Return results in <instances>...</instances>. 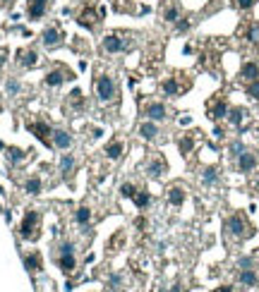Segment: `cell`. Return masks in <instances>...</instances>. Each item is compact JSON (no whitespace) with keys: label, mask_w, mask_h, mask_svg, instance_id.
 <instances>
[{"label":"cell","mask_w":259,"mask_h":292,"mask_svg":"<svg viewBox=\"0 0 259 292\" xmlns=\"http://www.w3.org/2000/svg\"><path fill=\"white\" fill-rule=\"evenodd\" d=\"M132 201H135V206H137L140 211H144V208L151 204V194L147 189H137V194L132 196Z\"/></svg>","instance_id":"obj_29"},{"label":"cell","mask_w":259,"mask_h":292,"mask_svg":"<svg viewBox=\"0 0 259 292\" xmlns=\"http://www.w3.org/2000/svg\"><path fill=\"white\" fill-rule=\"evenodd\" d=\"M24 266L29 273H39L43 268V259L39 251H29V254H24Z\"/></svg>","instance_id":"obj_20"},{"label":"cell","mask_w":259,"mask_h":292,"mask_svg":"<svg viewBox=\"0 0 259 292\" xmlns=\"http://www.w3.org/2000/svg\"><path fill=\"white\" fill-rule=\"evenodd\" d=\"M27 156H29V153L24 151V149H17V146H10V149H8V161L15 163V165L24 163L27 161Z\"/></svg>","instance_id":"obj_30"},{"label":"cell","mask_w":259,"mask_h":292,"mask_svg":"<svg viewBox=\"0 0 259 292\" xmlns=\"http://www.w3.org/2000/svg\"><path fill=\"white\" fill-rule=\"evenodd\" d=\"M27 127H29V132H32L41 144H46L48 149H53V139H51L53 130H51V125H48V122H43V120H34V122H27Z\"/></svg>","instance_id":"obj_7"},{"label":"cell","mask_w":259,"mask_h":292,"mask_svg":"<svg viewBox=\"0 0 259 292\" xmlns=\"http://www.w3.org/2000/svg\"><path fill=\"white\" fill-rule=\"evenodd\" d=\"M137 132H140L142 139H147V141H156V139H159V134H161L159 125H156L154 120H147V122H142Z\"/></svg>","instance_id":"obj_16"},{"label":"cell","mask_w":259,"mask_h":292,"mask_svg":"<svg viewBox=\"0 0 259 292\" xmlns=\"http://www.w3.org/2000/svg\"><path fill=\"white\" fill-rule=\"evenodd\" d=\"M166 201H168L171 206H175V208H178V206H183L185 204V189L180 187V184L168 187V189H166Z\"/></svg>","instance_id":"obj_17"},{"label":"cell","mask_w":259,"mask_h":292,"mask_svg":"<svg viewBox=\"0 0 259 292\" xmlns=\"http://www.w3.org/2000/svg\"><path fill=\"white\" fill-rule=\"evenodd\" d=\"M0 5H12V0H0Z\"/></svg>","instance_id":"obj_47"},{"label":"cell","mask_w":259,"mask_h":292,"mask_svg":"<svg viewBox=\"0 0 259 292\" xmlns=\"http://www.w3.org/2000/svg\"><path fill=\"white\" fill-rule=\"evenodd\" d=\"M51 139H53V149H60V151L72 149V144H75L72 134H70V132H65V130H53Z\"/></svg>","instance_id":"obj_14"},{"label":"cell","mask_w":259,"mask_h":292,"mask_svg":"<svg viewBox=\"0 0 259 292\" xmlns=\"http://www.w3.org/2000/svg\"><path fill=\"white\" fill-rule=\"evenodd\" d=\"M235 5L240 10H252V8L257 5V0H235Z\"/></svg>","instance_id":"obj_40"},{"label":"cell","mask_w":259,"mask_h":292,"mask_svg":"<svg viewBox=\"0 0 259 292\" xmlns=\"http://www.w3.org/2000/svg\"><path fill=\"white\" fill-rule=\"evenodd\" d=\"M17 65L27 67V70L36 67L39 65V53H36L34 48H20V51H17Z\"/></svg>","instance_id":"obj_13"},{"label":"cell","mask_w":259,"mask_h":292,"mask_svg":"<svg viewBox=\"0 0 259 292\" xmlns=\"http://www.w3.org/2000/svg\"><path fill=\"white\" fill-rule=\"evenodd\" d=\"M178 146H180V153H183V156H187V153L194 149V137H192V134H190V137H183V139L178 141Z\"/></svg>","instance_id":"obj_35"},{"label":"cell","mask_w":259,"mask_h":292,"mask_svg":"<svg viewBox=\"0 0 259 292\" xmlns=\"http://www.w3.org/2000/svg\"><path fill=\"white\" fill-rule=\"evenodd\" d=\"M228 103H226V98H216V101H211L209 103V118L214 120V122H218V120H223L228 118Z\"/></svg>","instance_id":"obj_15"},{"label":"cell","mask_w":259,"mask_h":292,"mask_svg":"<svg viewBox=\"0 0 259 292\" xmlns=\"http://www.w3.org/2000/svg\"><path fill=\"white\" fill-rule=\"evenodd\" d=\"M202 182H204L206 187L218 184V170H216V168H204V170H202Z\"/></svg>","instance_id":"obj_31"},{"label":"cell","mask_w":259,"mask_h":292,"mask_svg":"<svg viewBox=\"0 0 259 292\" xmlns=\"http://www.w3.org/2000/svg\"><path fill=\"white\" fill-rule=\"evenodd\" d=\"M101 48H103V53H122V51H127V41L120 36V34H108L106 39L101 41Z\"/></svg>","instance_id":"obj_9"},{"label":"cell","mask_w":259,"mask_h":292,"mask_svg":"<svg viewBox=\"0 0 259 292\" xmlns=\"http://www.w3.org/2000/svg\"><path fill=\"white\" fill-rule=\"evenodd\" d=\"M223 227H226L228 235H230V237H235V239H247V237L254 235V227L245 220L242 213H233V216H228L226 223H223Z\"/></svg>","instance_id":"obj_3"},{"label":"cell","mask_w":259,"mask_h":292,"mask_svg":"<svg viewBox=\"0 0 259 292\" xmlns=\"http://www.w3.org/2000/svg\"><path fill=\"white\" fill-rule=\"evenodd\" d=\"M166 173V161H163L161 156H154V158H149V163H147V175L149 177H161V175Z\"/></svg>","instance_id":"obj_18"},{"label":"cell","mask_w":259,"mask_h":292,"mask_svg":"<svg viewBox=\"0 0 259 292\" xmlns=\"http://www.w3.org/2000/svg\"><path fill=\"white\" fill-rule=\"evenodd\" d=\"M245 118H247V110H245V108H240V106H235V108H230V110H228V122H230L233 127H242Z\"/></svg>","instance_id":"obj_26"},{"label":"cell","mask_w":259,"mask_h":292,"mask_svg":"<svg viewBox=\"0 0 259 292\" xmlns=\"http://www.w3.org/2000/svg\"><path fill=\"white\" fill-rule=\"evenodd\" d=\"M48 5H51V0H27V15H29V20H43L46 17V12H48Z\"/></svg>","instance_id":"obj_12"},{"label":"cell","mask_w":259,"mask_h":292,"mask_svg":"<svg viewBox=\"0 0 259 292\" xmlns=\"http://www.w3.org/2000/svg\"><path fill=\"white\" fill-rule=\"evenodd\" d=\"M67 96H70L67 101H70V106H72V108H82V106H84V96H82V91H79V89H72Z\"/></svg>","instance_id":"obj_32"},{"label":"cell","mask_w":259,"mask_h":292,"mask_svg":"<svg viewBox=\"0 0 259 292\" xmlns=\"http://www.w3.org/2000/svg\"><path fill=\"white\" fill-rule=\"evenodd\" d=\"M235 168H237V173H252V170L257 168V153L245 149V151L235 158Z\"/></svg>","instance_id":"obj_11"},{"label":"cell","mask_w":259,"mask_h":292,"mask_svg":"<svg viewBox=\"0 0 259 292\" xmlns=\"http://www.w3.org/2000/svg\"><path fill=\"white\" fill-rule=\"evenodd\" d=\"M94 89H96L98 101H103V103L118 98V87H115V79L110 75H98L96 82H94Z\"/></svg>","instance_id":"obj_5"},{"label":"cell","mask_w":259,"mask_h":292,"mask_svg":"<svg viewBox=\"0 0 259 292\" xmlns=\"http://www.w3.org/2000/svg\"><path fill=\"white\" fill-rule=\"evenodd\" d=\"M75 168H77V161L72 153H65L63 161H60V173H63L65 180H70L72 175H75Z\"/></svg>","instance_id":"obj_22"},{"label":"cell","mask_w":259,"mask_h":292,"mask_svg":"<svg viewBox=\"0 0 259 292\" xmlns=\"http://www.w3.org/2000/svg\"><path fill=\"white\" fill-rule=\"evenodd\" d=\"M161 89H163V94H166V96H178V94L183 91L180 82H178V77H168V79H163Z\"/></svg>","instance_id":"obj_25"},{"label":"cell","mask_w":259,"mask_h":292,"mask_svg":"<svg viewBox=\"0 0 259 292\" xmlns=\"http://www.w3.org/2000/svg\"><path fill=\"white\" fill-rule=\"evenodd\" d=\"M5 89H8V94H12V96H15V94H20V82H17V79H15V77H10V79H8V84H5Z\"/></svg>","instance_id":"obj_38"},{"label":"cell","mask_w":259,"mask_h":292,"mask_svg":"<svg viewBox=\"0 0 259 292\" xmlns=\"http://www.w3.org/2000/svg\"><path fill=\"white\" fill-rule=\"evenodd\" d=\"M75 223L79 227H89L91 225V208L89 206H79L75 211Z\"/></svg>","instance_id":"obj_27"},{"label":"cell","mask_w":259,"mask_h":292,"mask_svg":"<svg viewBox=\"0 0 259 292\" xmlns=\"http://www.w3.org/2000/svg\"><path fill=\"white\" fill-rule=\"evenodd\" d=\"M237 280H240V285H245V287H254L259 282V275L254 268H240V273H237Z\"/></svg>","instance_id":"obj_21"},{"label":"cell","mask_w":259,"mask_h":292,"mask_svg":"<svg viewBox=\"0 0 259 292\" xmlns=\"http://www.w3.org/2000/svg\"><path fill=\"white\" fill-rule=\"evenodd\" d=\"M240 77H242L245 82H254V79H259V65L257 63H252V60L242 63V67H240Z\"/></svg>","instance_id":"obj_23"},{"label":"cell","mask_w":259,"mask_h":292,"mask_svg":"<svg viewBox=\"0 0 259 292\" xmlns=\"http://www.w3.org/2000/svg\"><path fill=\"white\" fill-rule=\"evenodd\" d=\"M20 237L27 242H36L41 237V213L36 208H27V213L20 223Z\"/></svg>","instance_id":"obj_1"},{"label":"cell","mask_w":259,"mask_h":292,"mask_svg":"<svg viewBox=\"0 0 259 292\" xmlns=\"http://www.w3.org/2000/svg\"><path fill=\"white\" fill-rule=\"evenodd\" d=\"M63 32L58 29V27H46L41 34V44L48 48V51H53V48H60L63 46Z\"/></svg>","instance_id":"obj_10"},{"label":"cell","mask_w":259,"mask_h":292,"mask_svg":"<svg viewBox=\"0 0 259 292\" xmlns=\"http://www.w3.org/2000/svg\"><path fill=\"white\" fill-rule=\"evenodd\" d=\"M180 17H183V10H180V5H178V3H171V5H166V8H163V20H166L168 24H175Z\"/></svg>","instance_id":"obj_24"},{"label":"cell","mask_w":259,"mask_h":292,"mask_svg":"<svg viewBox=\"0 0 259 292\" xmlns=\"http://www.w3.org/2000/svg\"><path fill=\"white\" fill-rule=\"evenodd\" d=\"M190 29H192V20H190V17H180V20L175 22V32L185 34V32H190Z\"/></svg>","instance_id":"obj_36"},{"label":"cell","mask_w":259,"mask_h":292,"mask_svg":"<svg viewBox=\"0 0 259 292\" xmlns=\"http://www.w3.org/2000/svg\"><path fill=\"white\" fill-rule=\"evenodd\" d=\"M144 115L154 122H163V120H168V108H166V103L161 101H149V103H144Z\"/></svg>","instance_id":"obj_8"},{"label":"cell","mask_w":259,"mask_h":292,"mask_svg":"<svg viewBox=\"0 0 259 292\" xmlns=\"http://www.w3.org/2000/svg\"><path fill=\"white\" fill-rule=\"evenodd\" d=\"M242 151H245L242 141H233V144H230V156H233V158H237V156H240Z\"/></svg>","instance_id":"obj_39"},{"label":"cell","mask_w":259,"mask_h":292,"mask_svg":"<svg viewBox=\"0 0 259 292\" xmlns=\"http://www.w3.org/2000/svg\"><path fill=\"white\" fill-rule=\"evenodd\" d=\"M5 63H8V51H5V48H0V70H3Z\"/></svg>","instance_id":"obj_42"},{"label":"cell","mask_w":259,"mask_h":292,"mask_svg":"<svg viewBox=\"0 0 259 292\" xmlns=\"http://www.w3.org/2000/svg\"><path fill=\"white\" fill-rule=\"evenodd\" d=\"M168 292H183V287H180V285H173V287H171Z\"/></svg>","instance_id":"obj_46"},{"label":"cell","mask_w":259,"mask_h":292,"mask_svg":"<svg viewBox=\"0 0 259 292\" xmlns=\"http://www.w3.org/2000/svg\"><path fill=\"white\" fill-rule=\"evenodd\" d=\"M135 194H137V184H132V182L120 184V196H122V199H132Z\"/></svg>","instance_id":"obj_34"},{"label":"cell","mask_w":259,"mask_h":292,"mask_svg":"<svg viewBox=\"0 0 259 292\" xmlns=\"http://www.w3.org/2000/svg\"><path fill=\"white\" fill-rule=\"evenodd\" d=\"M91 137H94V139H98V137H101V130H98V127H94V130H91Z\"/></svg>","instance_id":"obj_44"},{"label":"cell","mask_w":259,"mask_h":292,"mask_svg":"<svg viewBox=\"0 0 259 292\" xmlns=\"http://www.w3.org/2000/svg\"><path fill=\"white\" fill-rule=\"evenodd\" d=\"M70 79H75V75H72L67 67L58 65V67H53L51 72H46V77H43V84H46V87H51V89H58L60 84L70 82Z\"/></svg>","instance_id":"obj_6"},{"label":"cell","mask_w":259,"mask_h":292,"mask_svg":"<svg viewBox=\"0 0 259 292\" xmlns=\"http://www.w3.org/2000/svg\"><path fill=\"white\" fill-rule=\"evenodd\" d=\"M245 39H247L249 44H259V24L257 22H252L245 29Z\"/></svg>","instance_id":"obj_33"},{"label":"cell","mask_w":259,"mask_h":292,"mask_svg":"<svg viewBox=\"0 0 259 292\" xmlns=\"http://www.w3.org/2000/svg\"><path fill=\"white\" fill-rule=\"evenodd\" d=\"M237 268H254V259H252V256L240 259V261H237Z\"/></svg>","instance_id":"obj_41"},{"label":"cell","mask_w":259,"mask_h":292,"mask_svg":"<svg viewBox=\"0 0 259 292\" xmlns=\"http://www.w3.org/2000/svg\"><path fill=\"white\" fill-rule=\"evenodd\" d=\"M77 24L79 27H84L89 32H96L98 27H101V20H103V10H96L94 8V0H86L84 5L77 10Z\"/></svg>","instance_id":"obj_2"},{"label":"cell","mask_w":259,"mask_h":292,"mask_svg":"<svg viewBox=\"0 0 259 292\" xmlns=\"http://www.w3.org/2000/svg\"><path fill=\"white\" fill-rule=\"evenodd\" d=\"M122 153H125V144H122V139L108 141V146H106V158H110V161H120V158H122Z\"/></svg>","instance_id":"obj_19"},{"label":"cell","mask_w":259,"mask_h":292,"mask_svg":"<svg viewBox=\"0 0 259 292\" xmlns=\"http://www.w3.org/2000/svg\"><path fill=\"white\" fill-rule=\"evenodd\" d=\"M214 137H216V139H221V137H223V130H221V127H216V130H214Z\"/></svg>","instance_id":"obj_43"},{"label":"cell","mask_w":259,"mask_h":292,"mask_svg":"<svg viewBox=\"0 0 259 292\" xmlns=\"http://www.w3.org/2000/svg\"><path fill=\"white\" fill-rule=\"evenodd\" d=\"M247 96L249 98H259V79H254V82H247Z\"/></svg>","instance_id":"obj_37"},{"label":"cell","mask_w":259,"mask_h":292,"mask_svg":"<svg viewBox=\"0 0 259 292\" xmlns=\"http://www.w3.org/2000/svg\"><path fill=\"white\" fill-rule=\"evenodd\" d=\"M55 263H58V268L63 270L65 275H70V273H75V270H77L75 244H72V242H60V244H58V251H55Z\"/></svg>","instance_id":"obj_4"},{"label":"cell","mask_w":259,"mask_h":292,"mask_svg":"<svg viewBox=\"0 0 259 292\" xmlns=\"http://www.w3.org/2000/svg\"><path fill=\"white\" fill-rule=\"evenodd\" d=\"M41 189H43V182H41V177L39 175H32V177H27V182H24V192L27 194H41Z\"/></svg>","instance_id":"obj_28"},{"label":"cell","mask_w":259,"mask_h":292,"mask_svg":"<svg viewBox=\"0 0 259 292\" xmlns=\"http://www.w3.org/2000/svg\"><path fill=\"white\" fill-rule=\"evenodd\" d=\"M0 110H3V106H0Z\"/></svg>","instance_id":"obj_48"},{"label":"cell","mask_w":259,"mask_h":292,"mask_svg":"<svg viewBox=\"0 0 259 292\" xmlns=\"http://www.w3.org/2000/svg\"><path fill=\"white\" fill-rule=\"evenodd\" d=\"M214 292H233V287H228V285H223V287H218V290H214Z\"/></svg>","instance_id":"obj_45"}]
</instances>
